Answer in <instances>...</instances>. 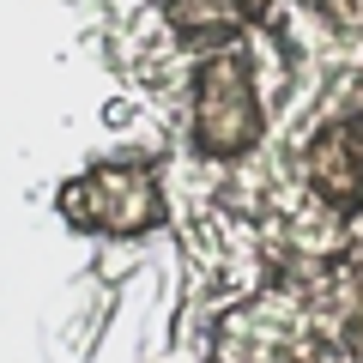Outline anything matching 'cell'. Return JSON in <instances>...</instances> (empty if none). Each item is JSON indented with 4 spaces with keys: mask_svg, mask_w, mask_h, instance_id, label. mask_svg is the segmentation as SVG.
I'll use <instances>...</instances> for the list:
<instances>
[{
    "mask_svg": "<svg viewBox=\"0 0 363 363\" xmlns=\"http://www.w3.org/2000/svg\"><path fill=\"white\" fill-rule=\"evenodd\" d=\"M61 218L73 230H91V236H145L164 224V194H157V176L140 164H104L91 176L67 182L55 194Z\"/></svg>",
    "mask_w": 363,
    "mask_h": 363,
    "instance_id": "6da1fadb",
    "label": "cell"
},
{
    "mask_svg": "<svg viewBox=\"0 0 363 363\" xmlns=\"http://www.w3.org/2000/svg\"><path fill=\"white\" fill-rule=\"evenodd\" d=\"M260 140V104L242 49H218L194 79V145L206 157H242Z\"/></svg>",
    "mask_w": 363,
    "mask_h": 363,
    "instance_id": "7a4b0ae2",
    "label": "cell"
},
{
    "mask_svg": "<svg viewBox=\"0 0 363 363\" xmlns=\"http://www.w3.org/2000/svg\"><path fill=\"white\" fill-rule=\"evenodd\" d=\"M309 182H315V194H321L339 218H351V212L363 206V128L333 121V128L315 133V145H309Z\"/></svg>",
    "mask_w": 363,
    "mask_h": 363,
    "instance_id": "3957f363",
    "label": "cell"
},
{
    "mask_svg": "<svg viewBox=\"0 0 363 363\" xmlns=\"http://www.w3.org/2000/svg\"><path fill=\"white\" fill-rule=\"evenodd\" d=\"M164 18L188 43H230L242 30V0H164Z\"/></svg>",
    "mask_w": 363,
    "mask_h": 363,
    "instance_id": "277c9868",
    "label": "cell"
}]
</instances>
